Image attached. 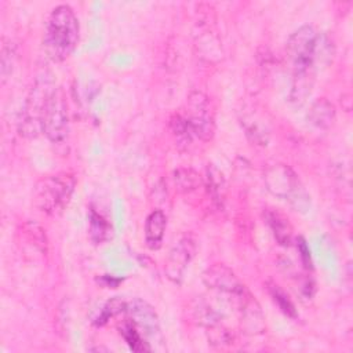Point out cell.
Segmentation results:
<instances>
[{
  "label": "cell",
  "mask_w": 353,
  "mask_h": 353,
  "mask_svg": "<svg viewBox=\"0 0 353 353\" xmlns=\"http://www.w3.org/2000/svg\"><path fill=\"white\" fill-rule=\"evenodd\" d=\"M74 186L76 179L69 172L43 176L33 189L34 207L47 215L59 212L69 203Z\"/></svg>",
  "instance_id": "5b68a950"
},
{
  "label": "cell",
  "mask_w": 353,
  "mask_h": 353,
  "mask_svg": "<svg viewBox=\"0 0 353 353\" xmlns=\"http://www.w3.org/2000/svg\"><path fill=\"white\" fill-rule=\"evenodd\" d=\"M296 248H298V252H299V258H301V262L303 265L305 269H312V255H310V250L306 244V240L303 237H298L296 239Z\"/></svg>",
  "instance_id": "4316f807"
},
{
  "label": "cell",
  "mask_w": 353,
  "mask_h": 353,
  "mask_svg": "<svg viewBox=\"0 0 353 353\" xmlns=\"http://www.w3.org/2000/svg\"><path fill=\"white\" fill-rule=\"evenodd\" d=\"M55 88V83L48 73H41L34 79L19 119L21 135L36 138L43 132V117Z\"/></svg>",
  "instance_id": "277c9868"
},
{
  "label": "cell",
  "mask_w": 353,
  "mask_h": 353,
  "mask_svg": "<svg viewBox=\"0 0 353 353\" xmlns=\"http://www.w3.org/2000/svg\"><path fill=\"white\" fill-rule=\"evenodd\" d=\"M43 134L54 145H62L68 139L69 116L68 103L62 88L57 87L48 101L43 117Z\"/></svg>",
  "instance_id": "ba28073f"
},
{
  "label": "cell",
  "mask_w": 353,
  "mask_h": 353,
  "mask_svg": "<svg viewBox=\"0 0 353 353\" xmlns=\"http://www.w3.org/2000/svg\"><path fill=\"white\" fill-rule=\"evenodd\" d=\"M263 218L277 244L281 247H290L294 239V229L288 218L274 208H266L263 211Z\"/></svg>",
  "instance_id": "8fae6325"
},
{
  "label": "cell",
  "mask_w": 353,
  "mask_h": 353,
  "mask_svg": "<svg viewBox=\"0 0 353 353\" xmlns=\"http://www.w3.org/2000/svg\"><path fill=\"white\" fill-rule=\"evenodd\" d=\"M334 55V44L328 34L317 33L316 40V66L328 65Z\"/></svg>",
  "instance_id": "cb8c5ba5"
},
{
  "label": "cell",
  "mask_w": 353,
  "mask_h": 353,
  "mask_svg": "<svg viewBox=\"0 0 353 353\" xmlns=\"http://www.w3.org/2000/svg\"><path fill=\"white\" fill-rule=\"evenodd\" d=\"M167 228V216L161 210H153L145 221V243L149 250L161 247Z\"/></svg>",
  "instance_id": "5bb4252c"
},
{
  "label": "cell",
  "mask_w": 353,
  "mask_h": 353,
  "mask_svg": "<svg viewBox=\"0 0 353 353\" xmlns=\"http://www.w3.org/2000/svg\"><path fill=\"white\" fill-rule=\"evenodd\" d=\"M335 106L327 98L316 99L307 113V120L312 125L320 130H328L335 121Z\"/></svg>",
  "instance_id": "9a60e30c"
},
{
  "label": "cell",
  "mask_w": 353,
  "mask_h": 353,
  "mask_svg": "<svg viewBox=\"0 0 353 353\" xmlns=\"http://www.w3.org/2000/svg\"><path fill=\"white\" fill-rule=\"evenodd\" d=\"M203 283L212 291L226 296L237 309L251 294L247 287L239 280L236 273L223 263L208 266L203 272Z\"/></svg>",
  "instance_id": "8992f818"
},
{
  "label": "cell",
  "mask_w": 353,
  "mask_h": 353,
  "mask_svg": "<svg viewBox=\"0 0 353 353\" xmlns=\"http://www.w3.org/2000/svg\"><path fill=\"white\" fill-rule=\"evenodd\" d=\"M192 312H193V319L200 325H204L207 328L221 323V317H222L221 313H218L210 303H207L204 301L194 302Z\"/></svg>",
  "instance_id": "7402d4cb"
},
{
  "label": "cell",
  "mask_w": 353,
  "mask_h": 353,
  "mask_svg": "<svg viewBox=\"0 0 353 353\" xmlns=\"http://www.w3.org/2000/svg\"><path fill=\"white\" fill-rule=\"evenodd\" d=\"M240 321L245 332L248 334H261L265 331V317L261 310L259 303L250 295L239 307Z\"/></svg>",
  "instance_id": "7c38bea8"
},
{
  "label": "cell",
  "mask_w": 353,
  "mask_h": 353,
  "mask_svg": "<svg viewBox=\"0 0 353 353\" xmlns=\"http://www.w3.org/2000/svg\"><path fill=\"white\" fill-rule=\"evenodd\" d=\"M23 230L28 234V239L32 244H34L36 248H39L41 252H46L47 250V239L44 230L34 222H26L23 225Z\"/></svg>",
  "instance_id": "484cf974"
},
{
  "label": "cell",
  "mask_w": 353,
  "mask_h": 353,
  "mask_svg": "<svg viewBox=\"0 0 353 353\" xmlns=\"http://www.w3.org/2000/svg\"><path fill=\"white\" fill-rule=\"evenodd\" d=\"M120 334L124 338V341L127 342V345L130 346V349H132L134 352H146V350L152 349L149 346V342L146 341V338L141 334V331L128 319L121 324Z\"/></svg>",
  "instance_id": "ffe728a7"
},
{
  "label": "cell",
  "mask_w": 353,
  "mask_h": 353,
  "mask_svg": "<svg viewBox=\"0 0 353 353\" xmlns=\"http://www.w3.org/2000/svg\"><path fill=\"white\" fill-rule=\"evenodd\" d=\"M88 232L92 243L102 244L112 236V226L101 212L91 208L88 215Z\"/></svg>",
  "instance_id": "e0dca14e"
},
{
  "label": "cell",
  "mask_w": 353,
  "mask_h": 353,
  "mask_svg": "<svg viewBox=\"0 0 353 353\" xmlns=\"http://www.w3.org/2000/svg\"><path fill=\"white\" fill-rule=\"evenodd\" d=\"M14 59H15V46L11 40L3 37L1 40V51H0V73L3 83L10 77L14 69Z\"/></svg>",
  "instance_id": "603a6c76"
},
{
  "label": "cell",
  "mask_w": 353,
  "mask_h": 353,
  "mask_svg": "<svg viewBox=\"0 0 353 353\" xmlns=\"http://www.w3.org/2000/svg\"><path fill=\"white\" fill-rule=\"evenodd\" d=\"M196 252V240L192 234L181 236L170 250L164 272L170 281L181 284L183 274Z\"/></svg>",
  "instance_id": "9c48e42d"
},
{
  "label": "cell",
  "mask_w": 353,
  "mask_h": 353,
  "mask_svg": "<svg viewBox=\"0 0 353 353\" xmlns=\"http://www.w3.org/2000/svg\"><path fill=\"white\" fill-rule=\"evenodd\" d=\"M268 291H269V295L273 299V302L280 309V312H283L290 319H296L298 317L295 305L292 303V301L290 299L287 292L279 284L272 283V281L268 283Z\"/></svg>",
  "instance_id": "44dd1931"
},
{
  "label": "cell",
  "mask_w": 353,
  "mask_h": 353,
  "mask_svg": "<svg viewBox=\"0 0 353 353\" xmlns=\"http://www.w3.org/2000/svg\"><path fill=\"white\" fill-rule=\"evenodd\" d=\"M263 182L270 194L285 200L295 211L306 212L310 208V196L296 172L284 163H274L263 172Z\"/></svg>",
  "instance_id": "3957f363"
},
{
  "label": "cell",
  "mask_w": 353,
  "mask_h": 353,
  "mask_svg": "<svg viewBox=\"0 0 353 353\" xmlns=\"http://www.w3.org/2000/svg\"><path fill=\"white\" fill-rule=\"evenodd\" d=\"M127 319L141 331L146 339L160 338V323L159 316L152 305L146 301L135 298L127 302Z\"/></svg>",
  "instance_id": "30bf717a"
},
{
  "label": "cell",
  "mask_w": 353,
  "mask_h": 353,
  "mask_svg": "<svg viewBox=\"0 0 353 353\" xmlns=\"http://www.w3.org/2000/svg\"><path fill=\"white\" fill-rule=\"evenodd\" d=\"M317 32L310 25L298 28L287 40V55L292 66L290 101L301 105L310 95L316 70Z\"/></svg>",
  "instance_id": "6da1fadb"
},
{
  "label": "cell",
  "mask_w": 353,
  "mask_h": 353,
  "mask_svg": "<svg viewBox=\"0 0 353 353\" xmlns=\"http://www.w3.org/2000/svg\"><path fill=\"white\" fill-rule=\"evenodd\" d=\"M127 309V302L119 296H114L105 302L92 316L91 323L97 327L105 325L110 319L116 317L120 313H125Z\"/></svg>",
  "instance_id": "d6986e66"
},
{
  "label": "cell",
  "mask_w": 353,
  "mask_h": 353,
  "mask_svg": "<svg viewBox=\"0 0 353 353\" xmlns=\"http://www.w3.org/2000/svg\"><path fill=\"white\" fill-rule=\"evenodd\" d=\"M172 182L179 193L186 194L197 190L203 183V178L193 168L181 167L172 172Z\"/></svg>",
  "instance_id": "2e32d148"
},
{
  "label": "cell",
  "mask_w": 353,
  "mask_h": 353,
  "mask_svg": "<svg viewBox=\"0 0 353 353\" xmlns=\"http://www.w3.org/2000/svg\"><path fill=\"white\" fill-rule=\"evenodd\" d=\"M80 25L73 8L68 4L57 6L48 15L44 33L47 55L57 62L65 61L76 48Z\"/></svg>",
  "instance_id": "7a4b0ae2"
},
{
  "label": "cell",
  "mask_w": 353,
  "mask_h": 353,
  "mask_svg": "<svg viewBox=\"0 0 353 353\" xmlns=\"http://www.w3.org/2000/svg\"><path fill=\"white\" fill-rule=\"evenodd\" d=\"M186 119L193 135L203 142L212 139L215 134V116L210 98L201 91H192L186 101Z\"/></svg>",
  "instance_id": "52a82bcc"
},
{
  "label": "cell",
  "mask_w": 353,
  "mask_h": 353,
  "mask_svg": "<svg viewBox=\"0 0 353 353\" xmlns=\"http://www.w3.org/2000/svg\"><path fill=\"white\" fill-rule=\"evenodd\" d=\"M207 338L212 346H218V347L229 346L234 341L233 332L229 328L223 327L221 323L207 328Z\"/></svg>",
  "instance_id": "d4e9b609"
},
{
  "label": "cell",
  "mask_w": 353,
  "mask_h": 353,
  "mask_svg": "<svg viewBox=\"0 0 353 353\" xmlns=\"http://www.w3.org/2000/svg\"><path fill=\"white\" fill-rule=\"evenodd\" d=\"M170 130L175 138L178 148L181 149L188 148L192 143V139L194 138L192 127L185 114H181V113L172 114L170 119Z\"/></svg>",
  "instance_id": "ac0fdd59"
},
{
  "label": "cell",
  "mask_w": 353,
  "mask_h": 353,
  "mask_svg": "<svg viewBox=\"0 0 353 353\" xmlns=\"http://www.w3.org/2000/svg\"><path fill=\"white\" fill-rule=\"evenodd\" d=\"M203 183L205 185L207 193L216 208H223L228 193V183L223 172L214 164H208L205 168V176Z\"/></svg>",
  "instance_id": "4fadbf2b"
}]
</instances>
